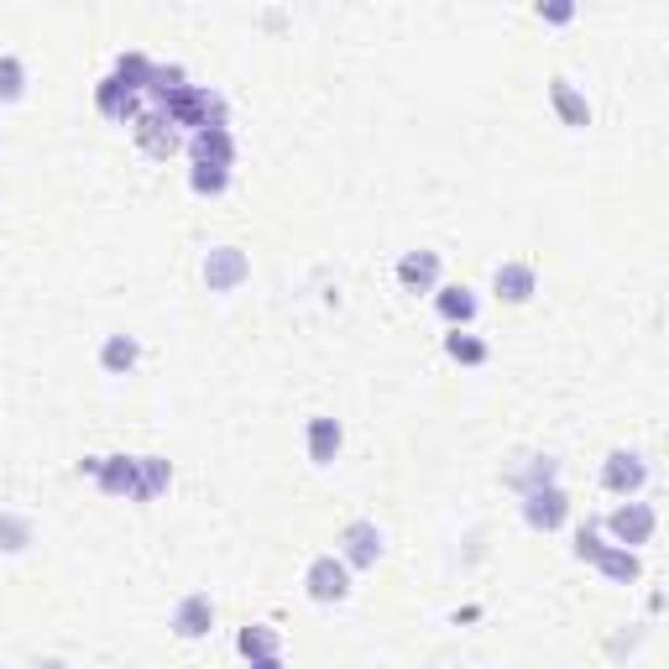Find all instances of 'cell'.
I'll return each mask as SVG.
<instances>
[{
  "mask_svg": "<svg viewBox=\"0 0 669 669\" xmlns=\"http://www.w3.org/2000/svg\"><path fill=\"white\" fill-rule=\"evenodd\" d=\"M168 121H173V132H210V126H231L225 121V95L210 89V84H184L168 106H158Z\"/></svg>",
  "mask_w": 669,
  "mask_h": 669,
  "instance_id": "1",
  "label": "cell"
},
{
  "mask_svg": "<svg viewBox=\"0 0 669 669\" xmlns=\"http://www.w3.org/2000/svg\"><path fill=\"white\" fill-rule=\"evenodd\" d=\"M654 529H659V512H654V503H639V497H628L622 508L607 512V534L622 549H643L654 538Z\"/></svg>",
  "mask_w": 669,
  "mask_h": 669,
  "instance_id": "2",
  "label": "cell"
},
{
  "mask_svg": "<svg viewBox=\"0 0 669 669\" xmlns=\"http://www.w3.org/2000/svg\"><path fill=\"white\" fill-rule=\"evenodd\" d=\"M303 591H309V602H320V607H335V602H346L350 596V570L340 555H314L309 570H303Z\"/></svg>",
  "mask_w": 669,
  "mask_h": 669,
  "instance_id": "3",
  "label": "cell"
},
{
  "mask_svg": "<svg viewBox=\"0 0 669 669\" xmlns=\"http://www.w3.org/2000/svg\"><path fill=\"white\" fill-rule=\"evenodd\" d=\"M335 555L346 560L350 575L356 570H376V560H382V529H376L372 518H350L346 529H340V549Z\"/></svg>",
  "mask_w": 669,
  "mask_h": 669,
  "instance_id": "4",
  "label": "cell"
},
{
  "mask_svg": "<svg viewBox=\"0 0 669 669\" xmlns=\"http://www.w3.org/2000/svg\"><path fill=\"white\" fill-rule=\"evenodd\" d=\"M565 518H570V497L560 492V482L523 492V523H529V529H538V534H555V529H565Z\"/></svg>",
  "mask_w": 669,
  "mask_h": 669,
  "instance_id": "5",
  "label": "cell"
},
{
  "mask_svg": "<svg viewBox=\"0 0 669 669\" xmlns=\"http://www.w3.org/2000/svg\"><path fill=\"white\" fill-rule=\"evenodd\" d=\"M246 277H251V262H246L241 246H214L205 257V288L210 294H236Z\"/></svg>",
  "mask_w": 669,
  "mask_h": 669,
  "instance_id": "6",
  "label": "cell"
},
{
  "mask_svg": "<svg viewBox=\"0 0 669 669\" xmlns=\"http://www.w3.org/2000/svg\"><path fill=\"white\" fill-rule=\"evenodd\" d=\"M602 486L612 497H639L643 486H648V460L633 456V450H612V456L602 460Z\"/></svg>",
  "mask_w": 669,
  "mask_h": 669,
  "instance_id": "7",
  "label": "cell"
},
{
  "mask_svg": "<svg viewBox=\"0 0 669 669\" xmlns=\"http://www.w3.org/2000/svg\"><path fill=\"white\" fill-rule=\"evenodd\" d=\"M132 136H136V147H141V152H147V158H173V152H178V132H173V121H168V115H162V110H141V115H136L132 121Z\"/></svg>",
  "mask_w": 669,
  "mask_h": 669,
  "instance_id": "8",
  "label": "cell"
},
{
  "mask_svg": "<svg viewBox=\"0 0 669 669\" xmlns=\"http://www.w3.org/2000/svg\"><path fill=\"white\" fill-rule=\"evenodd\" d=\"M439 272H445V262H439V251H402L398 257V283L402 294H434L439 288Z\"/></svg>",
  "mask_w": 669,
  "mask_h": 669,
  "instance_id": "9",
  "label": "cell"
},
{
  "mask_svg": "<svg viewBox=\"0 0 669 669\" xmlns=\"http://www.w3.org/2000/svg\"><path fill=\"white\" fill-rule=\"evenodd\" d=\"M173 633H178V639H210L214 633V602L210 596H205V591H188L184 602H178V607H173Z\"/></svg>",
  "mask_w": 669,
  "mask_h": 669,
  "instance_id": "10",
  "label": "cell"
},
{
  "mask_svg": "<svg viewBox=\"0 0 669 669\" xmlns=\"http://www.w3.org/2000/svg\"><path fill=\"white\" fill-rule=\"evenodd\" d=\"M95 482L106 497H126L136 503L141 497V476H136V456H100V471H95Z\"/></svg>",
  "mask_w": 669,
  "mask_h": 669,
  "instance_id": "11",
  "label": "cell"
},
{
  "mask_svg": "<svg viewBox=\"0 0 669 669\" xmlns=\"http://www.w3.org/2000/svg\"><path fill=\"white\" fill-rule=\"evenodd\" d=\"M95 110H100L106 121H121V126H132V121H136V115H141L147 106H141V95H132L126 84L110 74V79L95 84Z\"/></svg>",
  "mask_w": 669,
  "mask_h": 669,
  "instance_id": "12",
  "label": "cell"
},
{
  "mask_svg": "<svg viewBox=\"0 0 669 669\" xmlns=\"http://www.w3.org/2000/svg\"><path fill=\"white\" fill-rule=\"evenodd\" d=\"M434 309H439V320L450 324V330H471V320H476V294L466 288V283H439L434 288Z\"/></svg>",
  "mask_w": 669,
  "mask_h": 669,
  "instance_id": "13",
  "label": "cell"
},
{
  "mask_svg": "<svg viewBox=\"0 0 669 669\" xmlns=\"http://www.w3.org/2000/svg\"><path fill=\"white\" fill-rule=\"evenodd\" d=\"M340 445H346V429H340V419H309L303 424V450H309V460L314 466H335V456H340Z\"/></svg>",
  "mask_w": 669,
  "mask_h": 669,
  "instance_id": "14",
  "label": "cell"
},
{
  "mask_svg": "<svg viewBox=\"0 0 669 669\" xmlns=\"http://www.w3.org/2000/svg\"><path fill=\"white\" fill-rule=\"evenodd\" d=\"M188 158L210 162V168H236V136H231V126L194 132V136H188Z\"/></svg>",
  "mask_w": 669,
  "mask_h": 669,
  "instance_id": "15",
  "label": "cell"
},
{
  "mask_svg": "<svg viewBox=\"0 0 669 669\" xmlns=\"http://www.w3.org/2000/svg\"><path fill=\"white\" fill-rule=\"evenodd\" d=\"M492 288L503 303H529L538 294V272L529 262H503V268L492 272Z\"/></svg>",
  "mask_w": 669,
  "mask_h": 669,
  "instance_id": "16",
  "label": "cell"
},
{
  "mask_svg": "<svg viewBox=\"0 0 669 669\" xmlns=\"http://www.w3.org/2000/svg\"><path fill=\"white\" fill-rule=\"evenodd\" d=\"M549 100H555V110H560L565 126H575V132H586V126H591V100L570 79H555V84H549Z\"/></svg>",
  "mask_w": 669,
  "mask_h": 669,
  "instance_id": "17",
  "label": "cell"
},
{
  "mask_svg": "<svg viewBox=\"0 0 669 669\" xmlns=\"http://www.w3.org/2000/svg\"><path fill=\"white\" fill-rule=\"evenodd\" d=\"M596 570L612 581V586H633L643 575V560H639V549H622V544H607L602 549V560H596Z\"/></svg>",
  "mask_w": 669,
  "mask_h": 669,
  "instance_id": "18",
  "label": "cell"
},
{
  "mask_svg": "<svg viewBox=\"0 0 669 669\" xmlns=\"http://www.w3.org/2000/svg\"><path fill=\"white\" fill-rule=\"evenodd\" d=\"M136 361H141L136 335H106V340H100V372L126 376V372H136Z\"/></svg>",
  "mask_w": 669,
  "mask_h": 669,
  "instance_id": "19",
  "label": "cell"
},
{
  "mask_svg": "<svg viewBox=\"0 0 669 669\" xmlns=\"http://www.w3.org/2000/svg\"><path fill=\"white\" fill-rule=\"evenodd\" d=\"M445 356H450L456 367H486V361H492V346H486L482 335H471V330H450V335H445Z\"/></svg>",
  "mask_w": 669,
  "mask_h": 669,
  "instance_id": "20",
  "label": "cell"
},
{
  "mask_svg": "<svg viewBox=\"0 0 669 669\" xmlns=\"http://www.w3.org/2000/svg\"><path fill=\"white\" fill-rule=\"evenodd\" d=\"M236 648H241L246 665H251V659H272V654H283V648H277V633H272L268 622H246L241 633H236Z\"/></svg>",
  "mask_w": 669,
  "mask_h": 669,
  "instance_id": "21",
  "label": "cell"
},
{
  "mask_svg": "<svg viewBox=\"0 0 669 669\" xmlns=\"http://www.w3.org/2000/svg\"><path fill=\"white\" fill-rule=\"evenodd\" d=\"M136 476H141V497L136 503H152V497H162L168 492V482H173V466L162 456H136Z\"/></svg>",
  "mask_w": 669,
  "mask_h": 669,
  "instance_id": "22",
  "label": "cell"
},
{
  "mask_svg": "<svg viewBox=\"0 0 669 669\" xmlns=\"http://www.w3.org/2000/svg\"><path fill=\"white\" fill-rule=\"evenodd\" d=\"M152 69H158V63H152L147 53H121V58H115V79L126 84L132 95H147V84H152Z\"/></svg>",
  "mask_w": 669,
  "mask_h": 669,
  "instance_id": "23",
  "label": "cell"
},
{
  "mask_svg": "<svg viewBox=\"0 0 669 669\" xmlns=\"http://www.w3.org/2000/svg\"><path fill=\"white\" fill-rule=\"evenodd\" d=\"M184 84L188 79H184V69H178V63H158V69H152V84H147V100H152V110L168 106Z\"/></svg>",
  "mask_w": 669,
  "mask_h": 669,
  "instance_id": "24",
  "label": "cell"
},
{
  "mask_svg": "<svg viewBox=\"0 0 669 669\" xmlns=\"http://www.w3.org/2000/svg\"><path fill=\"white\" fill-rule=\"evenodd\" d=\"M22 95H27V63L16 53H0V106H11Z\"/></svg>",
  "mask_w": 669,
  "mask_h": 669,
  "instance_id": "25",
  "label": "cell"
},
{
  "mask_svg": "<svg viewBox=\"0 0 669 669\" xmlns=\"http://www.w3.org/2000/svg\"><path fill=\"white\" fill-rule=\"evenodd\" d=\"M188 188H194L199 199H214V194H225V188H231V168H210V162H194V168H188Z\"/></svg>",
  "mask_w": 669,
  "mask_h": 669,
  "instance_id": "26",
  "label": "cell"
},
{
  "mask_svg": "<svg viewBox=\"0 0 669 669\" xmlns=\"http://www.w3.org/2000/svg\"><path fill=\"white\" fill-rule=\"evenodd\" d=\"M555 476H560V466L549 456H534V466H523V471H512L508 482L518 486V492H534V486H555Z\"/></svg>",
  "mask_w": 669,
  "mask_h": 669,
  "instance_id": "27",
  "label": "cell"
},
{
  "mask_svg": "<svg viewBox=\"0 0 669 669\" xmlns=\"http://www.w3.org/2000/svg\"><path fill=\"white\" fill-rule=\"evenodd\" d=\"M32 544V523L22 518V512H0V549L5 555H22Z\"/></svg>",
  "mask_w": 669,
  "mask_h": 669,
  "instance_id": "28",
  "label": "cell"
},
{
  "mask_svg": "<svg viewBox=\"0 0 669 669\" xmlns=\"http://www.w3.org/2000/svg\"><path fill=\"white\" fill-rule=\"evenodd\" d=\"M602 549H607V538H602V529H596V523L575 529V544H570V555H575V560L596 565V560H602Z\"/></svg>",
  "mask_w": 669,
  "mask_h": 669,
  "instance_id": "29",
  "label": "cell"
},
{
  "mask_svg": "<svg viewBox=\"0 0 669 669\" xmlns=\"http://www.w3.org/2000/svg\"><path fill=\"white\" fill-rule=\"evenodd\" d=\"M575 16V5L570 0H549V5H538V22H555V27H565Z\"/></svg>",
  "mask_w": 669,
  "mask_h": 669,
  "instance_id": "30",
  "label": "cell"
},
{
  "mask_svg": "<svg viewBox=\"0 0 669 669\" xmlns=\"http://www.w3.org/2000/svg\"><path fill=\"white\" fill-rule=\"evenodd\" d=\"M246 669H283V654H272V659H251Z\"/></svg>",
  "mask_w": 669,
  "mask_h": 669,
  "instance_id": "31",
  "label": "cell"
},
{
  "mask_svg": "<svg viewBox=\"0 0 669 669\" xmlns=\"http://www.w3.org/2000/svg\"><path fill=\"white\" fill-rule=\"evenodd\" d=\"M37 669H69V665H63V659H42V665H37Z\"/></svg>",
  "mask_w": 669,
  "mask_h": 669,
  "instance_id": "32",
  "label": "cell"
}]
</instances>
